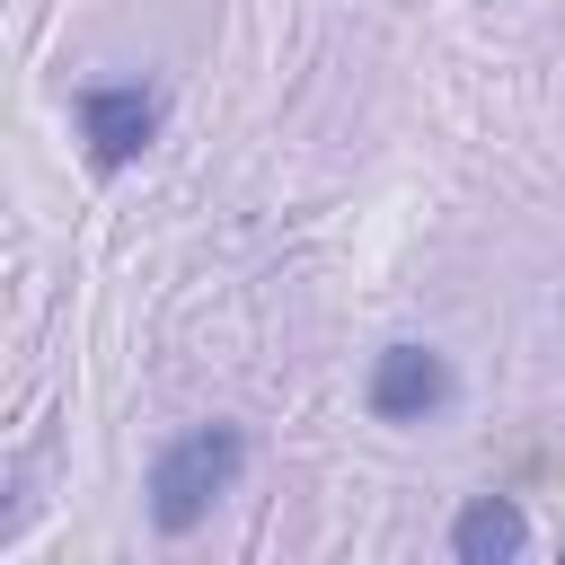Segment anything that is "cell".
I'll use <instances>...</instances> for the list:
<instances>
[{
  "instance_id": "cell-4",
  "label": "cell",
  "mask_w": 565,
  "mask_h": 565,
  "mask_svg": "<svg viewBox=\"0 0 565 565\" xmlns=\"http://www.w3.org/2000/svg\"><path fill=\"white\" fill-rule=\"evenodd\" d=\"M530 547V512L512 503V494H477L459 521H450V556L459 565H512Z\"/></svg>"
},
{
  "instance_id": "cell-1",
  "label": "cell",
  "mask_w": 565,
  "mask_h": 565,
  "mask_svg": "<svg viewBox=\"0 0 565 565\" xmlns=\"http://www.w3.org/2000/svg\"><path fill=\"white\" fill-rule=\"evenodd\" d=\"M238 468H247V433L238 424H194V433H177L159 459H150V530L159 539H185V530H203L212 521V503L238 486Z\"/></svg>"
},
{
  "instance_id": "cell-2",
  "label": "cell",
  "mask_w": 565,
  "mask_h": 565,
  "mask_svg": "<svg viewBox=\"0 0 565 565\" xmlns=\"http://www.w3.org/2000/svg\"><path fill=\"white\" fill-rule=\"evenodd\" d=\"M71 115H79V141H88V168L97 177L132 168L159 141V88H141V79H88L71 97Z\"/></svg>"
},
{
  "instance_id": "cell-3",
  "label": "cell",
  "mask_w": 565,
  "mask_h": 565,
  "mask_svg": "<svg viewBox=\"0 0 565 565\" xmlns=\"http://www.w3.org/2000/svg\"><path fill=\"white\" fill-rule=\"evenodd\" d=\"M450 397H459V371H450L433 344H388V353L371 362V380H362V406H371L380 424H433Z\"/></svg>"
}]
</instances>
